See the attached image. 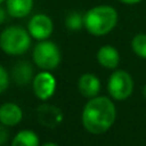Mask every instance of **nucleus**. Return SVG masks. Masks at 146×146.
<instances>
[{"label": "nucleus", "mask_w": 146, "mask_h": 146, "mask_svg": "<svg viewBox=\"0 0 146 146\" xmlns=\"http://www.w3.org/2000/svg\"><path fill=\"white\" fill-rule=\"evenodd\" d=\"M23 113L14 103H5L0 106V122L7 127H12L22 121Z\"/></svg>", "instance_id": "nucleus-8"}, {"label": "nucleus", "mask_w": 146, "mask_h": 146, "mask_svg": "<svg viewBox=\"0 0 146 146\" xmlns=\"http://www.w3.org/2000/svg\"><path fill=\"white\" fill-rule=\"evenodd\" d=\"M78 90L86 98H95L100 91V81L92 73H85L78 80Z\"/></svg>", "instance_id": "nucleus-10"}, {"label": "nucleus", "mask_w": 146, "mask_h": 146, "mask_svg": "<svg viewBox=\"0 0 146 146\" xmlns=\"http://www.w3.org/2000/svg\"><path fill=\"white\" fill-rule=\"evenodd\" d=\"M8 137H9V132L4 127V124L1 123L0 124V146H3L8 141Z\"/></svg>", "instance_id": "nucleus-18"}, {"label": "nucleus", "mask_w": 146, "mask_h": 146, "mask_svg": "<svg viewBox=\"0 0 146 146\" xmlns=\"http://www.w3.org/2000/svg\"><path fill=\"white\" fill-rule=\"evenodd\" d=\"M4 21H5V10L0 7V25H1Z\"/></svg>", "instance_id": "nucleus-19"}, {"label": "nucleus", "mask_w": 146, "mask_h": 146, "mask_svg": "<svg viewBox=\"0 0 146 146\" xmlns=\"http://www.w3.org/2000/svg\"><path fill=\"white\" fill-rule=\"evenodd\" d=\"M42 146H58V145L54 144V142H49V144H45V145H42Z\"/></svg>", "instance_id": "nucleus-21"}, {"label": "nucleus", "mask_w": 146, "mask_h": 146, "mask_svg": "<svg viewBox=\"0 0 146 146\" xmlns=\"http://www.w3.org/2000/svg\"><path fill=\"white\" fill-rule=\"evenodd\" d=\"M12 77L18 85H27L33 77V69L28 62H18L12 69Z\"/></svg>", "instance_id": "nucleus-13"}, {"label": "nucleus", "mask_w": 146, "mask_h": 146, "mask_svg": "<svg viewBox=\"0 0 146 146\" xmlns=\"http://www.w3.org/2000/svg\"><path fill=\"white\" fill-rule=\"evenodd\" d=\"M108 91L115 100H126L133 91L132 77L124 71H117L108 81Z\"/></svg>", "instance_id": "nucleus-5"}, {"label": "nucleus", "mask_w": 146, "mask_h": 146, "mask_svg": "<svg viewBox=\"0 0 146 146\" xmlns=\"http://www.w3.org/2000/svg\"><path fill=\"white\" fill-rule=\"evenodd\" d=\"M33 60L44 71H53L60 63V51L54 42L42 40L33 49Z\"/></svg>", "instance_id": "nucleus-4"}, {"label": "nucleus", "mask_w": 146, "mask_h": 146, "mask_svg": "<svg viewBox=\"0 0 146 146\" xmlns=\"http://www.w3.org/2000/svg\"><path fill=\"white\" fill-rule=\"evenodd\" d=\"M38 136L33 131L23 129L14 136L12 146H38Z\"/></svg>", "instance_id": "nucleus-14"}, {"label": "nucleus", "mask_w": 146, "mask_h": 146, "mask_svg": "<svg viewBox=\"0 0 146 146\" xmlns=\"http://www.w3.org/2000/svg\"><path fill=\"white\" fill-rule=\"evenodd\" d=\"M30 32L25 28L12 26L0 33V48L9 55H21L30 49L31 37Z\"/></svg>", "instance_id": "nucleus-3"}, {"label": "nucleus", "mask_w": 146, "mask_h": 146, "mask_svg": "<svg viewBox=\"0 0 146 146\" xmlns=\"http://www.w3.org/2000/svg\"><path fill=\"white\" fill-rule=\"evenodd\" d=\"M28 32L36 40H46L53 32V21L45 14H36L28 22Z\"/></svg>", "instance_id": "nucleus-7"}, {"label": "nucleus", "mask_w": 146, "mask_h": 146, "mask_svg": "<svg viewBox=\"0 0 146 146\" xmlns=\"http://www.w3.org/2000/svg\"><path fill=\"white\" fill-rule=\"evenodd\" d=\"M3 1H4V0H0V4H1V3H3Z\"/></svg>", "instance_id": "nucleus-22"}, {"label": "nucleus", "mask_w": 146, "mask_h": 146, "mask_svg": "<svg viewBox=\"0 0 146 146\" xmlns=\"http://www.w3.org/2000/svg\"><path fill=\"white\" fill-rule=\"evenodd\" d=\"M132 49L139 56L146 59V35L139 33L132 40Z\"/></svg>", "instance_id": "nucleus-15"}, {"label": "nucleus", "mask_w": 146, "mask_h": 146, "mask_svg": "<svg viewBox=\"0 0 146 146\" xmlns=\"http://www.w3.org/2000/svg\"><path fill=\"white\" fill-rule=\"evenodd\" d=\"M9 85V77H8V72L4 69V67L0 66V94L4 92L8 88Z\"/></svg>", "instance_id": "nucleus-17"}, {"label": "nucleus", "mask_w": 146, "mask_h": 146, "mask_svg": "<svg viewBox=\"0 0 146 146\" xmlns=\"http://www.w3.org/2000/svg\"><path fill=\"white\" fill-rule=\"evenodd\" d=\"M37 115L40 122L49 128H54L62 122V111L54 105H42L38 108Z\"/></svg>", "instance_id": "nucleus-9"}, {"label": "nucleus", "mask_w": 146, "mask_h": 146, "mask_svg": "<svg viewBox=\"0 0 146 146\" xmlns=\"http://www.w3.org/2000/svg\"><path fill=\"white\" fill-rule=\"evenodd\" d=\"M122 3H126V4H137V3H140L141 0H121Z\"/></svg>", "instance_id": "nucleus-20"}, {"label": "nucleus", "mask_w": 146, "mask_h": 146, "mask_svg": "<svg viewBox=\"0 0 146 146\" xmlns=\"http://www.w3.org/2000/svg\"><path fill=\"white\" fill-rule=\"evenodd\" d=\"M115 106L105 96H95L87 101L83 108L82 123L88 132L100 135L106 132L115 121Z\"/></svg>", "instance_id": "nucleus-1"}, {"label": "nucleus", "mask_w": 146, "mask_h": 146, "mask_svg": "<svg viewBox=\"0 0 146 146\" xmlns=\"http://www.w3.org/2000/svg\"><path fill=\"white\" fill-rule=\"evenodd\" d=\"M85 27L91 35L103 36L109 33L118 22V13L109 5H99L90 9L83 17Z\"/></svg>", "instance_id": "nucleus-2"}, {"label": "nucleus", "mask_w": 146, "mask_h": 146, "mask_svg": "<svg viewBox=\"0 0 146 146\" xmlns=\"http://www.w3.org/2000/svg\"><path fill=\"white\" fill-rule=\"evenodd\" d=\"M56 81L54 76L48 71H44L33 78V92L40 100H48L55 92Z\"/></svg>", "instance_id": "nucleus-6"}, {"label": "nucleus", "mask_w": 146, "mask_h": 146, "mask_svg": "<svg viewBox=\"0 0 146 146\" xmlns=\"http://www.w3.org/2000/svg\"><path fill=\"white\" fill-rule=\"evenodd\" d=\"M98 62L103 67L109 69H114L119 64V53L115 48L110 45H105L99 49L98 51Z\"/></svg>", "instance_id": "nucleus-11"}, {"label": "nucleus", "mask_w": 146, "mask_h": 146, "mask_svg": "<svg viewBox=\"0 0 146 146\" xmlns=\"http://www.w3.org/2000/svg\"><path fill=\"white\" fill-rule=\"evenodd\" d=\"M33 0H7V9L13 18H23L30 14Z\"/></svg>", "instance_id": "nucleus-12"}, {"label": "nucleus", "mask_w": 146, "mask_h": 146, "mask_svg": "<svg viewBox=\"0 0 146 146\" xmlns=\"http://www.w3.org/2000/svg\"><path fill=\"white\" fill-rule=\"evenodd\" d=\"M66 26L72 31L80 30L82 26H85V19L81 17V14L78 13H71L66 19Z\"/></svg>", "instance_id": "nucleus-16"}]
</instances>
